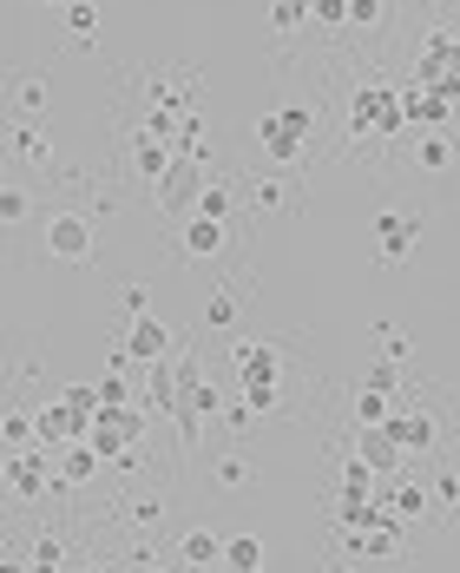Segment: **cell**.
Instances as JSON below:
<instances>
[{"label": "cell", "mask_w": 460, "mask_h": 573, "mask_svg": "<svg viewBox=\"0 0 460 573\" xmlns=\"http://www.w3.org/2000/svg\"><path fill=\"white\" fill-rule=\"evenodd\" d=\"M349 132H356V145H362V139H395V132H408V125H402V92L382 86V79H362L356 99H349Z\"/></svg>", "instance_id": "1"}, {"label": "cell", "mask_w": 460, "mask_h": 573, "mask_svg": "<svg viewBox=\"0 0 460 573\" xmlns=\"http://www.w3.org/2000/svg\"><path fill=\"white\" fill-rule=\"evenodd\" d=\"M171 396H178V442L184 449H198V422L204 416H217V389L204 383V370L191 363V356H171Z\"/></svg>", "instance_id": "2"}, {"label": "cell", "mask_w": 460, "mask_h": 573, "mask_svg": "<svg viewBox=\"0 0 460 573\" xmlns=\"http://www.w3.org/2000/svg\"><path fill=\"white\" fill-rule=\"evenodd\" d=\"M145 442V409H132V403H105V409H92V422H86V449L105 462V455H132Z\"/></svg>", "instance_id": "3"}, {"label": "cell", "mask_w": 460, "mask_h": 573, "mask_svg": "<svg viewBox=\"0 0 460 573\" xmlns=\"http://www.w3.org/2000/svg\"><path fill=\"white\" fill-rule=\"evenodd\" d=\"M310 132H316V112L310 106H283V112H263L257 119V145L277 158V165H296L310 152Z\"/></svg>", "instance_id": "4"}, {"label": "cell", "mask_w": 460, "mask_h": 573, "mask_svg": "<svg viewBox=\"0 0 460 573\" xmlns=\"http://www.w3.org/2000/svg\"><path fill=\"white\" fill-rule=\"evenodd\" d=\"M382 436H389V449H395L402 462H408V455H435V449H441V422H435L428 409H415V396L389 409V422H382Z\"/></svg>", "instance_id": "5"}, {"label": "cell", "mask_w": 460, "mask_h": 573, "mask_svg": "<svg viewBox=\"0 0 460 573\" xmlns=\"http://www.w3.org/2000/svg\"><path fill=\"white\" fill-rule=\"evenodd\" d=\"M198 178H204V152L178 145V152H171V165L158 172V205H165L171 218H184V211L198 205Z\"/></svg>", "instance_id": "6"}, {"label": "cell", "mask_w": 460, "mask_h": 573, "mask_svg": "<svg viewBox=\"0 0 460 573\" xmlns=\"http://www.w3.org/2000/svg\"><path fill=\"white\" fill-rule=\"evenodd\" d=\"M455 46H460L455 26H435V33H428V46L415 53V86H428V92H460Z\"/></svg>", "instance_id": "7"}, {"label": "cell", "mask_w": 460, "mask_h": 573, "mask_svg": "<svg viewBox=\"0 0 460 573\" xmlns=\"http://www.w3.org/2000/svg\"><path fill=\"white\" fill-rule=\"evenodd\" d=\"M92 251H99L92 218H79V211H53V218H46V257H59V264H86Z\"/></svg>", "instance_id": "8"}, {"label": "cell", "mask_w": 460, "mask_h": 573, "mask_svg": "<svg viewBox=\"0 0 460 573\" xmlns=\"http://www.w3.org/2000/svg\"><path fill=\"white\" fill-rule=\"evenodd\" d=\"M26 422H33V449H46V455H53V449H66V442H86V416H72L59 396H53V403H40Z\"/></svg>", "instance_id": "9"}, {"label": "cell", "mask_w": 460, "mask_h": 573, "mask_svg": "<svg viewBox=\"0 0 460 573\" xmlns=\"http://www.w3.org/2000/svg\"><path fill=\"white\" fill-rule=\"evenodd\" d=\"M455 106H460V92H428V86H408V92H402V125H415V132H448Z\"/></svg>", "instance_id": "10"}, {"label": "cell", "mask_w": 460, "mask_h": 573, "mask_svg": "<svg viewBox=\"0 0 460 573\" xmlns=\"http://www.w3.org/2000/svg\"><path fill=\"white\" fill-rule=\"evenodd\" d=\"M171 323H158L152 310L145 317H132V330H125V363H158V356H171Z\"/></svg>", "instance_id": "11"}, {"label": "cell", "mask_w": 460, "mask_h": 573, "mask_svg": "<svg viewBox=\"0 0 460 573\" xmlns=\"http://www.w3.org/2000/svg\"><path fill=\"white\" fill-rule=\"evenodd\" d=\"M231 363H237V376H244V389H257V383H277L283 376V350L277 343H231Z\"/></svg>", "instance_id": "12"}, {"label": "cell", "mask_w": 460, "mask_h": 573, "mask_svg": "<svg viewBox=\"0 0 460 573\" xmlns=\"http://www.w3.org/2000/svg\"><path fill=\"white\" fill-rule=\"evenodd\" d=\"M375 238H382V264H408L415 244H422V224L402 218V211H382V218H375Z\"/></svg>", "instance_id": "13"}, {"label": "cell", "mask_w": 460, "mask_h": 573, "mask_svg": "<svg viewBox=\"0 0 460 573\" xmlns=\"http://www.w3.org/2000/svg\"><path fill=\"white\" fill-rule=\"evenodd\" d=\"M125 152H132V172H138L145 185H158V172L171 165V145H165V139H152L145 125H132V132H125Z\"/></svg>", "instance_id": "14"}, {"label": "cell", "mask_w": 460, "mask_h": 573, "mask_svg": "<svg viewBox=\"0 0 460 573\" xmlns=\"http://www.w3.org/2000/svg\"><path fill=\"white\" fill-rule=\"evenodd\" d=\"M7 488H13L20 502H40V495H46V449H20V455L7 462Z\"/></svg>", "instance_id": "15"}, {"label": "cell", "mask_w": 460, "mask_h": 573, "mask_svg": "<svg viewBox=\"0 0 460 573\" xmlns=\"http://www.w3.org/2000/svg\"><path fill=\"white\" fill-rule=\"evenodd\" d=\"M138 403H145L152 416H171V409H178V396H171V356L145 363V389H138Z\"/></svg>", "instance_id": "16"}, {"label": "cell", "mask_w": 460, "mask_h": 573, "mask_svg": "<svg viewBox=\"0 0 460 573\" xmlns=\"http://www.w3.org/2000/svg\"><path fill=\"white\" fill-rule=\"evenodd\" d=\"M356 462H362L369 475H395V469H402V455L389 449V436H382V429H362V436H356Z\"/></svg>", "instance_id": "17"}, {"label": "cell", "mask_w": 460, "mask_h": 573, "mask_svg": "<svg viewBox=\"0 0 460 573\" xmlns=\"http://www.w3.org/2000/svg\"><path fill=\"white\" fill-rule=\"evenodd\" d=\"M46 462H59V482H66V488H79V482H92V475H99V455H92L86 442H66V449H53Z\"/></svg>", "instance_id": "18"}, {"label": "cell", "mask_w": 460, "mask_h": 573, "mask_svg": "<svg viewBox=\"0 0 460 573\" xmlns=\"http://www.w3.org/2000/svg\"><path fill=\"white\" fill-rule=\"evenodd\" d=\"M217 554H224V535H217V528H191V535L178 541V561H184V568H217Z\"/></svg>", "instance_id": "19"}, {"label": "cell", "mask_w": 460, "mask_h": 573, "mask_svg": "<svg viewBox=\"0 0 460 573\" xmlns=\"http://www.w3.org/2000/svg\"><path fill=\"white\" fill-rule=\"evenodd\" d=\"M217 568L224 573H263V541H257V535H231L224 554H217Z\"/></svg>", "instance_id": "20"}, {"label": "cell", "mask_w": 460, "mask_h": 573, "mask_svg": "<svg viewBox=\"0 0 460 573\" xmlns=\"http://www.w3.org/2000/svg\"><path fill=\"white\" fill-rule=\"evenodd\" d=\"M224 244H231V238H224L217 218H191V224H184V257H217Z\"/></svg>", "instance_id": "21"}, {"label": "cell", "mask_w": 460, "mask_h": 573, "mask_svg": "<svg viewBox=\"0 0 460 573\" xmlns=\"http://www.w3.org/2000/svg\"><path fill=\"white\" fill-rule=\"evenodd\" d=\"M7 145H13V152H20V158H26V165H46V158H53V139H46V132H40V125H33V119H20V125H13V139H7Z\"/></svg>", "instance_id": "22"}, {"label": "cell", "mask_w": 460, "mask_h": 573, "mask_svg": "<svg viewBox=\"0 0 460 573\" xmlns=\"http://www.w3.org/2000/svg\"><path fill=\"white\" fill-rule=\"evenodd\" d=\"M66 33H72L79 46H92V40H99V7H92V0H66Z\"/></svg>", "instance_id": "23"}, {"label": "cell", "mask_w": 460, "mask_h": 573, "mask_svg": "<svg viewBox=\"0 0 460 573\" xmlns=\"http://www.w3.org/2000/svg\"><path fill=\"white\" fill-rule=\"evenodd\" d=\"M211 482H217L224 495H237V488H250V462H244V455H217V462H211Z\"/></svg>", "instance_id": "24"}, {"label": "cell", "mask_w": 460, "mask_h": 573, "mask_svg": "<svg viewBox=\"0 0 460 573\" xmlns=\"http://www.w3.org/2000/svg\"><path fill=\"white\" fill-rule=\"evenodd\" d=\"M415 158H422L428 172H448V165H455V139H448V132H428V139L415 145Z\"/></svg>", "instance_id": "25"}, {"label": "cell", "mask_w": 460, "mask_h": 573, "mask_svg": "<svg viewBox=\"0 0 460 573\" xmlns=\"http://www.w3.org/2000/svg\"><path fill=\"white\" fill-rule=\"evenodd\" d=\"M382 13H389V0H343V26L375 33V26H382Z\"/></svg>", "instance_id": "26"}, {"label": "cell", "mask_w": 460, "mask_h": 573, "mask_svg": "<svg viewBox=\"0 0 460 573\" xmlns=\"http://www.w3.org/2000/svg\"><path fill=\"white\" fill-rule=\"evenodd\" d=\"M191 218H217V224H224V218H231V191H224V185H198Z\"/></svg>", "instance_id": "27"}, {"label": "cell", "mask_w": 460, "mask_h": 573, "mask_svg": "<svg viewBox=\"0 0 460 573\" xmlns=\"http://www.w3.org/2000/svg\"><path fill=\"white\" fill-rule=\"evenodd\" d=\"M362 389H375V396H389V403H408V396H402V376H395V363H369Z\"/></svg>", "instance_id": "28"}, {"label": "cell", "mask_w": 460, "mask_h": 573, "mask_svg": "<svg viewBox=\"0 0 460 573\" xmlns=\"http://www.w3.org/2000/svg\"><path fill=\"white\" fill-rule=\"evenodd\" d=\"M422 508H428V495H422V488H408V482H402V488H389V508H382V515H395V521H415V515H422Z\"/></svg>", "instance_id": "29"}, {"label": "cell", "mask_w": 460, "mask_h": 573, "mask_svg": "<svg viewBox=\"0 0 460 573\" xmlns=\"http://www.w3.org/2000/svg\"><path fill=\"white\" fill-rule=\"evenodd\" d=\"M389 409H395V403H389V396H375V389H362V396H356V422H362V429H382V422H389Z\"/></svg>", "instance_id": "30"}, {"label": "cell", "mask_w": 460, "mask_h": 573, "mask_svg": "<svg viewBox=\"0 0 460 573\" xmlns=\"http://www.w3.org/2000/svg\"><path fill=\"white\" fill-rule=\"evenodd\" d=\"M33 218V198L20 185H0V224H26Z\"/></svg>", "instance_id": "31"}, {"label": "cell", "mask_w": 460, "mask_h": 573, "mask_svg": "<svg viewBox=\"0 0 460 573\" xmlns=\"http://www.w3.org/2000/svg\"><path fill=\"white\" fill-rule=\"evenodd\" d=\"M59 561H66V548H59L53 535H40V541H33V561H26V573H59Z\"/></svg>", "instance_id": "32"}, {"label": "cell", "mask_w": 460, "mask_h": 573, "mask_svg": "<svg viewBox=\"0 0 460 573\" xmlns=\"http://www.w3.org/2000/svg\"><path fill=\"white\" fill-rule=\"evenodd\" d=\"M270 20H277V33H296V26H310V0H277Z\"/></svg>", "instance_id": "33"}, {"label": "cell", "mask_w": 460, "mask_h": 573, "mask_svg": "<svg viewBox=\"0 0 460 573\" xmlns=\"http://www.w3.org/2000/svg\"><path fill=\"white\" fill-rule=\"evenodd\" d=\"M250 198H257L263 211H283V205H290V178H257V191H250Z\"/></svg>", "instance_id": "34"}, {"label": "cell", "mask_w": 460, "mask_h": 573, "mask_svg": "<svg viewBox=\"0 0 460 573\" xmlns=\"http://www.w3.org/2000/svg\"><path fill=\"white\" fill-rule=\"evenodd\" d=\"M204 323H211V330H231V323H237V297H231V290H217V297L204 304Z\"/></svg>", "instance_id": "35"}, {"label": "cell", "mask_w": 460, "mask_h": 573, "mask_svg": "<svg viewBox=\"0 0 460 573\" xmlns=\"http://www.w3.org/2000/svg\"><path fill=\"white\" fill-rule=\"evenodd\" d=\"M59 403H66L72 416H86V422H92V409H99V396H92V383H66V389H59Z\"/></svg>", "instance_id": "36"}, {"label": "cell", "mask_w": 460, "mask_h": 573, "mask_svg": "<svg viewBox=\"0 0 460 573\" xmlns=\"http://www.w3.org/2000/svg\"><path fill=\"white\" fill-rule=\"evenodd\" d=\"M0 442H7V449H26V442H33V422H26L20 409H7V416H0Z\"/></svg>", "instance_id": "37"}, {"label": "cell", "mask_w": 460, "mask_h": 573, "mask_svg": "<svg viewBox=\"0 0 460 573\" xmlns=\"http://www.w3.org/2000/svg\"><path fill=\"white\" fill-rule=\"evenodd\" d=\"M13 106H20V112H40V106H46V79H20V86H13Z\"/></svg>", "instance_id": "38"}, {"label": "cell", "mask_w": 460, "mask_h": 573, "mask_svg": "<svg viewBox=\"0 0 460 573\" xmlns=\"http://www.w3.org/2000/svg\"><path fill=\"white\" fill-rule=\"evenodd\" d=\"M158 521H165V502H158V495L132 502V528H158Z\"/></svg>", "instance_id": "39"}, {"label": "cell", "mask_w": 460, "mask_h": 573, "mask_svg": "<svg viewBox=\"0 0 460 573\" xmlns=\"http://www.w3.org/2000/svg\"><path fill=\"white\" fill-rule=\"evenodd\" d=\"M92 396H99V409H105V403H132V389H125V376H119V370H112V376H105Z\"/></svg>", "instance_id": "40"}, {"label": "cell", "mask_w": 460, "mask_h": 573, "mask_svg": "<svg viewBox=\"0 0 460 573\" xmlns=\"http://www.w3.org/2000/svg\"><path fill=\"white\" fill-rule=\"evenodd\" d=\"M119 304H125L132 317H145V310H152V297H145V284H125V290H119Z\"/></svg>", "instance_id": "41"}, {"label": "cell", "mask_w": 460, "mask_h": 573, "mask_svg": "<svg viewBox=\"0 0 460 573\" xmlns=\"http://www.w3.org/2000/svg\"><path fill=\"white\" fill-rule=\"evenodd\" d=\"M310 20H316V26H343V0H316Z\"/></svg>", "instance_id": "42"}, {"label": "cell", "mask_w": 460, "mask_h": 573, "mask_svg": "<svg viewBox=\"0 0 460 573\" xmlns=\"http://www.w3.org/2000/svg\"><path fill=\"white\" fill-rule=\"evenodd\" d=\"M460 488H455V475H448V469H441V475H435V502H441V508H448V502H455Z\"/></svg>", "instance_id": "43"}, {"label": "cell", "mask_w": 460, "mask_h": 573, "mask_svg": "<svg viewBox=\"0 0 460 573\" xmlns=\"http://www.w3.org/2000/svg\"><path fill=\"white\" fill-rule=\"evenodd\" d=\"M0 573H26V561H0Z\"/></svg>", "instance_id": "44"}, {"label": "cell", "mask_w": 460, "mask_h": 573, "mask_svg": "<svg viewBox=\"0 0 460 573\" xmlns=\"http://www.w3.org/2000/svg\"><path fill=\"white\" fill-rule=\"evenodd\" d=\"M145 573H171V568H152V561H145Z\"/></svg>", "instance_id": "45"}, {"label": "cell", "mask_w": 460, "mask_h": 573, "mask_svg": "<svg viewBox=\"0 0 460 573\" xmlns=\"http://www.w3.org/2000/svg\"><path fill=\"white\" fill-rule=\"evenodd\" d=\"M40 7H66V0H40Z\"/></svg>", "instance_id": "46"}, {"label": "cell", "mask_w": 460, "mask_h": 573, "mask_svg": "<svg viewBox=\"0 0 460 573\" xmlns=\"http://www.w3.org/2000/svg\"><path fill=\"white\" fill-rule=\"evenodd\" d=\"M310 7H316V0H310Z\"/></svg>", "instance_id": "47"}, {"label": "cell", "mask_w": 460, "mask_h": 573, "mask_svg": "<svg viewBox=\"0 0 460 573\" xmlns=\"http://www.w3.org/2000/svg\"><path fill=\"white\" fill-rule=\"evenodd\" d=\"M0 185H7V178H0Z\"/></svg>", "instance_id": "48"}]
</instances>
